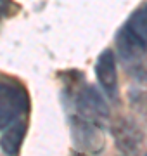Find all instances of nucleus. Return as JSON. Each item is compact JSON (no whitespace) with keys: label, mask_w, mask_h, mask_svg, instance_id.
Segmentation results:
<instances>
[{"label":"nucleus","mask_w":147,"mask_h":156,"mask_svg":"<svg viewBox=\"0 0 147 156\" xmlns=\"http://www.w3.org/2000/svg\"><path fill=\"white\" fill-rule=\"evenodd\" d=\"M73 102L76 109V116L95 122L99 125L106 122L109 118V108L106 99L95 87L92 85H83L73 94Z\"/></svg>","instance_id":"obj_3"},{"label":"nucleus","mask_w":147,"mask_h":156,"mask_svg":"<svg viewBox=\"0 0 147 156\" xmlns=\"http://www.w3.org/2000/svg\"><path fill=\"white\" fill-rule=\"evenodd\" d=\"M95 75L99 85L106 92L109 99H118V71H116V57L111 49L101 52L95 62Z\"/></svg>","instance_id":"obj_5"},{"label":"nucleus","mask_w":147,"mask_h":156,"mask_svg":"<svg viewBox=\"0 0 147 156\" xmlns=\"http://www.w3.org/2000/svg\"><path fill=\"white\" fill-rule=\"evenodd\" d=\"M130 99L138 109L147 113V73L140 75L130 89Z\"/></svg>","instance_id":"obj_8"},{"label":"nucleus","mask_w":147,"mask_h":156,"mask_svg":"<svg viewBox=\"0 0 147 156\" xmlns=\"http://www.w3.org/2000/svg\"><path fill=\"white\" fill-rule=\"evenodd\" d=\"M69 132L74 149L87 154H95L104 147V132L102 125L88 122L83 118L71 115L69 116Z\"/></svg>","instance_id":"obj_2"},{"label":"nucleus","mask_w":147,"mask_h":156,"mask_svg":"<svg viewBox=\"0 0 147 156\" xmlns=\"http://www.w3.org/2000/svg\"><path fill=\"white\" fill-rule=\"evenodd\" d=\"M113 135L118 149L126 153V154H135L144 142L142 130L132 120H119L118 123H114Z\"/></svg>","instance_id":"obj_6"},{"label":"nucleus","mask_w":147,"mask_h":156,"mask_svg":"<svg viewBox=\"0 0 147 156\" xmlns=\"http://www.w3.org/2000/svg\"><path fill=\"white\" fill-rule=\"evenodd\" d=\"M119 59L125 66H137L147 54V2L140 5L116 35Z\"/></svg>","instance_id":"obj_1"},{"label":"nucleus","mask_w":147,"mask_h":156,"mask_svg":"<svg viewBox=\"0 0 147 156\" xmlns=\"http://www.w3.org/2000/svg\"><path fill=\"white\" fill-rule=\"evenodd\" d=\"M16 9L17 7H14L12 0H0V17L11 16V14H14Z\"/></svg>","instance_id":"obj_9"},{"label":"nucleus","mask_w":147,"mask_h":156,"mask_svg":"<svg viewBox=\"0 0 147 156\" xmlns=\"http://www.w3.org/2000/svg\"><path fill=\"white\" fill-rule=\"evenodd\" d=\"M5 128L7 130L0 139V147L5 154H19L24 135H26V122L24 120H14Z\"/></svg>","instance_id":"obj_7"},{"label":"nucleus","mask_w":147,"mask_h":156,"mask_svg":"<svg viewBox=\"0 0 147 156\" xmlns=\"http://www.w3.org/2000/svg\"><path fill=\"white\" fill-rule=\"evenodd\" d=\"M28 109V94L19 85L0 82V130Z\"/></svg>","instance_id":"obj_4"}]
</instances>
